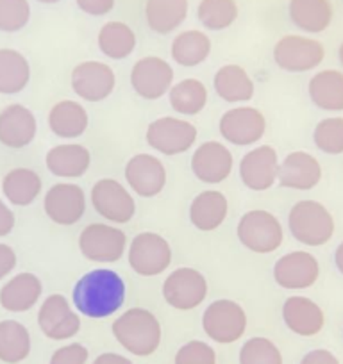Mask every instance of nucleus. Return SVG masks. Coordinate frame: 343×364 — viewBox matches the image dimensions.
I'll use <instances>...</instances> for the list:
<instances>
[{"instance_id": "f257e3e1", "label": "nucleus", "mask_w": 343, "mask_h": 364, "mask_svg": "<svg viewBox=\"0 0 343 364\" xmlns=\"http://www.w3.org/2000/svg\"><path fill=\"white\" fill-rule=\"evenodd\" d=\"M72 302L75 311L86 318L102 320L113 316L125 302L124 279L113 269H92L75 282Z\"/></svg>"}, {"instance_id": "f03ea898", "label": "nucleus", "mask_w": 343, "mask_h": 364, "mask_svg": "<svg viewBox=\"0 0 343 364\" xmlns=\"http://www.w3.org/2000/svg\"><path fill=\"white\" fill-rule=\"evenodd\" d=\"M111 331L125 352L138 357L152 355L159 348L163 338L161 323L156 314L143 307H132L122 313L115 320Z\"/></svg>"}, {"instance_id": "7ed1b4c3", "label": "nucleus", "mask_w": 343, "mask_h": 364, "mask_svg": "<svg viewBox=\"0 0 343 364\" xmlns=\"http://www.w3.org/2000/svg\"><path fill=\"white\" fill-rule=\"evenodd\" d=\"M288 229L299 243L306 247H324L334 236V218L320 202L300 200L290 209Z\"/></svg>"}, {"instance_id": "20e7f679", "label": "nucleus", "mask_w": 343, "mask_h": 364, "mask_svg": "<svg viewBox=\"0 0 343 364\" xmlns=\"http://www.w3.org/2000/svg\"><path fill=\"white\" fill-rule=\"evenodd\" d=\"M236 236L247 250L254 254H272L281 248L285 229L275 215L265 209H252L238 222Z\"/></svg>"}, {"instance_id": "39448f33", "label": "nucleus", "mask_w": 343, "mask_h": 364, "mask_svg": "<svg viewBox=\"0 0 343 364\" xmlns=\"http://www.w3.org/2000/svg\"><path fill=\"white\" fill-rule=\"evenodd\" d=\"M202 328L211 341L231 345L243 338L247 331V313L234 300H215L202 314Z\"/></svg>"}, {"instance_id": "423d86ee", "label": "nucleus", "mask_w": 343, "mask_h": 364, "mask_svg": "<svg viewBox=\"0 0 343 364\" xmlns=\"http://www.w3.org/2000/svg\"><path fill=\"white\" fill-rule=\"evenodd\" d=\"M79 250L88 261L111 264L124 257L127 250V236L115 225L90 223L79 234Z\"/></svg>"}, {"instance_id": "0eeeda50", "label": "nucleus", "mask_w": 343, "mask_h": 364, "mask_svg": "<svg viewBox=\"0 0 343 364\" xmlns=\"http://www.w3.org/2000/svg\"><path fill=\"white\" fill-rule=\"evenodd\" d=\"M274 63L290 73H304L318 68L325 58L324 45L302 34H286L275 43Z\"/></svg>"}, {"instance_id": "6e6552de", "label": "nucleus", "mask_w": 343, "mask_h": 364, "mask_svg": "<svg viewBox=\"0 0 343 364\" xmlns=\"http://www.w3.org/2000/svg\"><path fill=\"white\" fill-rule=\"evenodd\" d=\"M199 131L191 122L176 117H161L147 127L145 139L152 150L163 156L188 152L197 141Z\"/></svg>"}, {"instance_id": "1a4fd4ad", "label": "nucleus", "mask_w": 343, "mask_h": 364, "mask_svg": "<svg viewBox=\"0 0 343 364\" xmlns=\"http://www.w3.org/2000/svg\"><path fill=\"white\" fill-rule=\"evenodd\" d=\"M129 266L142 277H156L172 264V247L157 232L136 234L129 245Z\"/></svg>"}, {"instance_id": "9d476101", "label": "nucleus", "mask_w": 343, "mask_h": 364, "mask_svg": "<svg viewBox=\"0 0 343 364\" xmlns=\"http://www.w3.org/2000/svg\"><path fill=\"white\" fill-rule=\"evenodd\" d=\"M90 200L99 216L115 225H124L132 220L136 202L131 191L117 178H100L90 191Z\"/></svg>"}, {"instance_id": "9b49d317", "label": "nucleus", "mask_w": 343, "mask_h": 364, "mask_svg": "<svg viewBox=\"0 0 343 364\" xmlns=\"http://www.w3.org/2000/svg\"><path fill=\"white\" fill-rule=\"evenodd\" d=\"M163 299L170 307L177 311H194L208 296V281L199 269L177 268L164 279Z\"/></svg>"}, {"instance_id": "f8f14e48", "label": "nucleus", "mask_w": 343, "mask_h": 364, "mask_svg": "<svg viewBox=\"0 0 343 364\" xmlns=\"http://www.w3.org/2000/svg\"><path fill=\"white\" fill-rule=\"evenodd\" d=\"M218 132L231 145L250 146L260 141L267 132V118L258 107H234L222 114Z\"/></svg>"}, {"instance_id": "ddd939ff", "label": "nucleus", "mask_w": 343, "mask_h": 364, "mask_svg": "<svg viewBox=\"0 0 343 364\" xmlns=\"http://www.w3.org/2000/svg\"><path fill=\"white\" fill-rule=\"evenodd\" d=\"M174 68L157 55L138 59L131 70V86L143 100H159L174 86Z\"/></svg>"}, {"instance_id": "4468645a", "label": "nucleus", "mask_w": 343, "mask_h": 364, "mask_svg": "<svg viewBox=\"0 0 343 364\" xmlns=\"http://www.w3.org/2000/svg\"><path fill=\"white\" fill-rule=\"evenodd\" d=\"M38 327L52 341H66L80 331V316L61 293L47 296L38 311Z\"/></svg>"}, {"instance_id": "2eb2a0df", "label": "nucleus", "mask_w": 343, "mask_h": 364, "mask_svg": "<svg viewBox=\"0 0 343 364\" xmlns=\"http://www.w3.org/2000/svg\"><path fill=\"white\" fill-rule=\"evenodd\" d=\"M43 209L56 225H75L86 213V193L79 184L58 182L45 193Z\"/></svg>"}, {"instance_id": "dca6fc26", "label": "nucleus", "mask_w": 343, "mask_h": 364, "mask_svg": "<svg viewBox=\"0 0 343 364\" xmlns=\"http://www.w3.org/2000/svg\"><path fill=\"white\" fill-rule=\"evenodd\" d=\"M117 86V75L102 61H83L72 70V90L86 102H102Z\"/></svg>"}, {"instance_id": "f3484780", "label": "nucleus", "mask_w": 343, "mask_h": 364, "mask_svg": "<svg viewBox=\"0 0 343 364\" xmlns=\"http://www.w3.org/2000/svg\"><path fill=\"white\" fill-rule=\"evenodd\" d=\"M320 277V262L313 254L293 250L283 255L274 264V281L283 289L302 291L311 288Z\"/></svg>"}, {"instance_id": "a211bd4d", "label": "nucleus", "mask_w": 343, "mask_h": 364, "mask_svg": "<svg viewBox=\"0 0 343 364\" xmlns=\"http://www.w3.org/2000/svg\"><path fill=\"white\" fill-rule=\"evenodd\" d=\"M129 190L142 198H154L167 186V168L152 154H136L124 170Z\"/></svg>"}, {"instance_id": "6ab92c4d", "label": "nucleus", "mask_w": 343, "mask_h": 364, "mask_svg": "<svg viewBox=\"0 0 343 364\" xmlns=\"http://www.w3.org/2000/svg\"><path fill=\"white\" fill-rule=\"evenodd\" d=\"M279 157L274 146L260 145L248 150L240 161V178L252 191H267L278 182Z\"/></svg>"}, {"instance_id": "aec40b11", "label": "nucleus", "mask_w": 343, "mask_h": 364, "mask_svg": "<svg viewBox=\"0 0 343 364\" xmlns=\"http://www.w3.org/2000/svg\"><path fill=\"white\" fill-rule=\"evenodd\" d=\"M190 166L197 181L204 184H222L233 173L234 157L229 146L211 139L195 149Z\"/></svg>"}, {"instance_id": "412c9836", "label": "nucleus", "mask_w": 343, "mask_h": 364, "mask_svg": "<svg viewBox=\"0 0 343 364\" xmlns=\"http://www.w3.org/2000/svg\"><path fill=\"white\" fill-rule=\"evenodd\" d=\"M320 181L322 166L313 154L297 150V152L288 154L279 163L278 182L283 188L297 191H310L317 188Z\"/></svg>"}, {"instance_id": "4be33fe9", "label": "nucleus", "mask_w": 343, "mask_h": 364, "mask_svg": "<svg viewBox=\"0 0 343 364\" xmlns=\"http://www.w3.org/2000/svg\"><path fill=\"white\" fill-rule=\"evenodd\" d=\"M38 122L23 104H9L0 111V143L8 149H26L34 141Z\"/></svg>"}, {"instance_id": "5701e85b", "label": "nucleus", "mask_w": 343, "mask_h": 364, "mask_svg": "<svg viewBox=\"0 0 343 364\" xmlns=\"http://www.w3.org/2000/svg\"><path fill=\"white\" fill-rule=\"evenodd\" d=\"M283 321L293 334L313 338L324 328L325 314L315 300L307 296H290L283 304Z\"/></svg>"}, {"instance_id": "b1692460", "label": "nucleus", "mask_w": 343, "mask_h": 364, "mask_svg": "<svg viewBox=\"0 0 343 364\" xmlns=\"http://www.w3.org/2000/svg\"><path fill=\"white\" fill-rule=\"evenodd\" d=\"M43 295V284L40 277L31 272L16 273L0 289V306L8 313H26L31 311Z\"/></svg>"}, {"instance_id": "393cba45", "label": "nucleus", "mask_w": 343, "mask_h": 364, "mask_svg": "<svg viewBox=\"0 0 343 364\" xmlns=\"http://www.w3.org/2000/svg\"><path fill=\"white\" fill-rule=\"evenodd\" d=\"M92 164V154L79 143H61L52 146L45 156V166L59 178H79Z\"/></svg>"}, {"instance_id": "a878e982", "label": "nucleus", "mask_w": 343, "mask_h": 364, "mask_svg": "<svg viewBox=\"0 0 343 364\" xmlns=\"http://www.w3.org/2000/svg\"><path fill=\"white\" fill-rule=\"evenodd\" d=\"M288 16L293 26L307 34H320L332 23L331 0H290Z\"/></svg>"}, {"instance_id": "bb28decb", "label": "nucleus", "mask_w": 343, "mask_h": 364, "mask_svg": "<svg viewBox=\"0 0 343 364\" xmlns=\"http://www.w3.org/2000/svg\"><path fill=\"white\" fill-rule=\"evenodd\" d=\"M229 202L222 191L206 190L199 193L190 204V222L202 232L216 230L227 218Z\"/></svg>"}, {"instance_id": "cd10ccee", "label": "nucleus", "mask_w": 343, "mask_h": 364, "mask_svg": "<svg viewBox=\"0 0 343 364\" xmlns=\"http://www.w3.org/2000/svg\"><path fill=\"white\" fill-rule=\"evenodd\" d=\"M90 125L88 111L75 100H59L48 111V129L61 139H77Z\"/></svg>"}, {"instance_id": "c85d7f7f", "label": "nucleus", "mask_w": 343, "mask_h": 364, "mask_svg": "<svg viewBox=\"0 0 343 364\" xmlns=\"http://www.w3.org/2000/svg\"><path fill=\"white\" fill-rule=\"evenodd\" d=\"M215 93L229 104H243L254 97V80L240 65H223L213 79Z\"/></svg>"}, {"instance_id": "c756f323", "label": "nucleus", "mask_w": 343, "mask_h": 364, "mask_svg": "<svg viewBox=\"0 0 343 364\" xmlns=\"http://www.w3.org/2000/svg\"><path fill=\"white\" fill-rule=\"evenodd\" d=\"M188 0H145V22L152 33L170 34L188 18Z\"/></svg>"}, {"instance_id": "7c9ffc66", "label": "nucleus", "mask_w": 343, "mask_h": 364, "mask_svg": "<svg viewBox=\"0 0 343 364\" xmlns=\"http://www.w3.org/2000/svg\"><path fill=\"white\" fill-rule=\"evenodd\" d=\"M307 95L318 109L329 113L343 111V72L329 68L315 73L307 84Z\"/></svg>"}, {"instance_id": "2f4dec72", "label": "nucleus", "mask_w": 343, "mask_h": 364, "mask_svg": "<svg viewBox=\"0 0 343 364\" xmlns=\"http://www.w3.org/2000/svg\"><path fill=\"white\" fill-rule=\"evenodd\" d=\"M2 195L15 208H27L41 195V177L31 168H13L2 178Z\"/></svg>"}, {"instance_id": "473e14b6", "label": "nucleus", "mask_w": 343, "mask_h": 364, "mask_svg": "<svg viewBox=\"0 0 343 364\" xmlns=\"http://www.w3.org/2000/svg\"><path fill=\"white\" fill-rule=\"evenodd\" d=\"M170 54L176 65L183 68H195L211 54V40L199 29L183 31L172 40Z\"/></svg>"}, {"instance_id": "72a5a7b5", "label": "nucleus", "mask_w": 343, "mask_h": 364, "mask_svg": "<svg viewBox=\"0 0 343 364\" xmlns=\"http://www.w3.org/2000/svg\"><path fill=\"white\" fill-rule=\"evenodd\" d=\"M31 80V65L22 52L0 48V95H19Z\"/></svg>"}, {"instance_id": "f704fd0d", "label": "nucleus", "mask_w": 343, "mask_h": 364, "mask_svg": "<svg viewBox=\"0 0 343 364\" xmlns=\"http://www.w3.org/2000/svg\"><path fill=\"white\" fill-rule=\"evenodd\" d=\"M97 45L99 50L113 61H122L129 58L136 48V34L127 23L111 20L106 22L99 31L97 36Z\"/></svg>"}, {"instance_id": "c9c22d12", "label": "nucleus", "mask_w": 343, "mask_h": 364, "mask_svg": "<svg viewBox=\"0 0 343 364\" xmlns=\"http://www.w3.org/2000/svg\"><path fill=\"white\" fill-rule=\"evenodd\" d=\"M168 102L172 109L183 117H195L202 113L208 104V87L202 80L183 79L176 82L168 91Z\"/></svg>"}, {"instance_id": "e433bc0d", "label": "nucleus", "mask_w": 343, "mask_h": 364, "mask_svg": "<svg viewBox=\"0 0 343 364\" xmlns=\"http://www.w3.org/2000/svg\"><path fill=\"white\" fill-rule=\"evenodd\" d=\"M33 339L26 325L16 320L0 321V363L20 364L29 357Z\"/></svg>"}, {"instance_id": "4c0bfd02", "label": "nucleus", "mask_w": 343, "mask_h": 364, "mask_svg": "<svg viewBox=\"0 0 343 364\" xmlns=\"http://www.w3.org/2000/svg\"><path fill=\"white\" fill-rule=\"evenodd\" d=\"M240 15L236 0H201L197 6V20L204 29L220 33L233 26Z\"/></svg>"}, {"instance_id": "58836bf2", "label": "nucleus", "mask_w": 343, "mask_h": 364, "mask_svg": "<svg viewBox=\"0 0 343 364\" xmlns=\"http://www.w3.org/2000/svg\"><path fill=\"white\" fill-rule=\"evenodd\" d=\"M240 364H285L279 346L272 339L255 336L247 339L238 355Z\"/></svg>"}, {"instance_id": "ea45409f", "label": "nucleus", "mask_w": 343, "mask_h": 364, "mask_svg": "<svg viewBox=\"0 0 343 364\" xmlns=\"http://www.w3.org/2000/svg\"><path fill=\"white\" fill-rule=\"evenodd\" d=\"M313 141L327 156L343 154V117H329L318 122L313 131Z\"/></svg>"}, {"instance_id": "a19ab883", "label": "nucleus", "mask_w": 343, "mask_h": 364, "mask_svg": "<svg viewBox=\"0 0 343 364\" xmlns=\"http://www.w3.org/2000/svg\"><path fill=\"white\" fill-rule=\"evenodd\" d=\"M29 0H0V31L2 33H19L29 23Z\"/></svg>"}, {"instance_id": "79ce46f5", "label": "nucleus", "mask_w": 343, "mask_h": 364, "mask_svg": "<svg viewBox=\"0 0 343 364\" xmlns=\"http://www.w3.org/2000/svg\"><path fill=\"white\" fill-rule=\"evenodd\" d=\"M174 364H216V352L209 343L191 339L177 350Z\"/></svg>"}, {"instance_id": "37998d69", "label": "nucleus", "mask_w": 343, "mask_h": 364, "mask_svg": "<svg viewBox=\"0 0 343 364\" xmlns=\"http://www.w3.org/2000/svg\"><path fill=\"white\" fill-rule=\"evenodd\" d=\"M90 359L88 348L80 343H70L56 350L48 364H86Z\"/></svg>"}, {"instance_id": "c03bdc74", "label": "nucleus", "mask_w": 343, "mask_h": 364, "mask_svg": "<svg viewBox=\"0 0 343 364\" xmlns=\"http://www.w3.org/2000/svg\"><path fill=\"white\" fill-rule=\"evenodd\" d=\"M77 8L90 16H106L115 9L117 0H75Z\"/></svg>"}, {"instance_id": "a18cd8bd", "label": "nucleus", "mask_w": 343, "mask_h": 364, "mask_svg": "<svg viewBox=\"0 0 343 364\" xmlns=\"http://www.w3.org/2000/svg\"><path fill=\"white\" fill-rule=\"evenodd\" d=\"M16 262H19V259H16V252L13 250V247L0 243V281H4L15 272Z\"/></svg>"}, {"instance_id": "49530a36", "label": "nucleus", "mask_w": 343, "mask_h": 364, "mask_svg": "<svg viewBox=\"0 0 343 364\" xmlns=\"http://www.w3.org/2000/svg\"><path fill=\"white\" fill-rule=\"evenodd\" d=\"M300 364H339L338 357L325 348H315L302 357Z\"/></svg>"}, {"instance_id": "de8ad7c7", "label": "nucleus", "mask_w": 343, "mask_h": 364, "mask_svg": "<svg viewBox=\"0 0 343 364\" xmlns=\"http://www.w3.org/2000/svg\"><path fill=\"white\" fill-rule=\"evenodd\" d=\"M15 223L16 218L13 209L4 200H0V237L9 236L15 229Z\"/></svg>"}, {"instance_id": "09e8293b", "label": "nucleus", "mask_w": 343, "mask_h": 364, "mask_svg": "<svg viewBox=\"0 0 343 364\" xmlns=\"http://www.w3.org/2000/svg\"><path fill=\"white\" fill-rule=\"evenodd\" d=\"M92 364H132V360L129 357L122 355V353L104 352L99 357H95V360Z\"/></svg>"}, {"instance_id": "8fccbe9b", "label": "nucleus", "mask_w": 343, "mask_h": 364, "mask_svg": "<svg viewBox=\"0 0 343 364\" xmlns=\"http://www.w3.org/2000/svg\"><path fill=\"white\" fill-rule=\"evenodd\" d=\"M334 264L338 268V272L343 275V241L336 247L334 250Z\"/></svg>"}, {"instance_id": "3c124183", "label": "nucleus", "mask_w": 343, "mask_h": 364, "mask_svg": "<svg viewBox=\"0 0 343 364\" xmlns=\"http://www.w3.org/2000/svg\"><path fill=\"white\" fill-rule=\"evenodd\" d=\"M36 2H40V4H58V2H61V0H36Z\"/></svg>"}, {"instance_id": "603ef678", "label": "nucleus", "mask_w": 343, "mask_h": 364, "mask_svg": "<svg viewBox=\"0 0 343 364\" xmlns=\"http://www.w3.org/2000/svg\"><path fill=\"white\" fill-rule=\"evenodd\" d=\"M338 59H339V65L343 66V43L338 47Z\"/></svg>"}]
</instances>
